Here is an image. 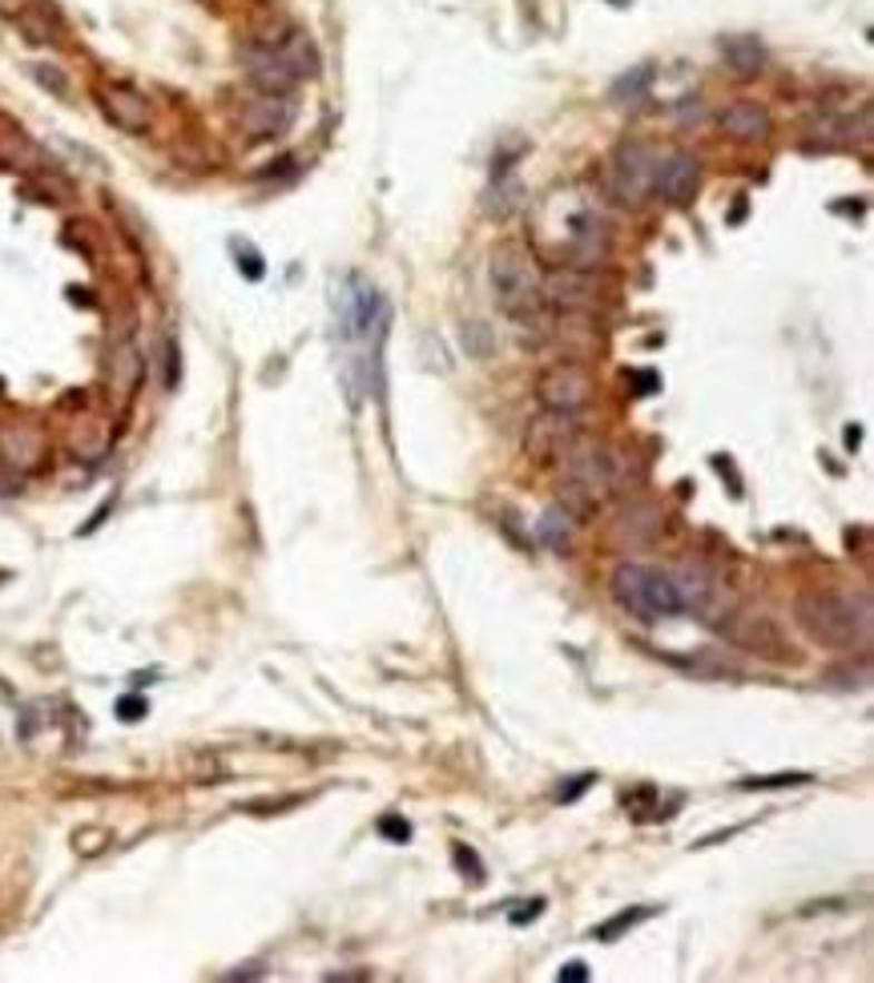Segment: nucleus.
Masks as SVG:
<instances>
[{
	"mask_svg": "<svg viewBox=\"0 0 874 983\" xmlns=\"http://www.w3.org/2000/svg\"><path fill=\"white\" fill-rule=\"evenodd\" d=\"M721 134H729L734 141H766L769 114L754 101H738V106L721 109Z\"/></svg>",
	"mask_w": 874,
	"mask_h": 983,
	"instance_id": "13",
	"label": "nucleus"
},
{
	"mask_svg": "<svg viewBox=\"0 0 874 983\" xmlns=\"http://www.w3.org/2000/svg\"><path fill=\"white\" fill-rule=\"evenodd\" d=\"M798 625L818 646H854L871 633V604L838 589H811L798 597Z\"/></svg>",
	"mask_w": 874,
	"mask_h": 983,
	"instance_id": "1",
	"label": "nucleus"
},
{
	"mask_svg": "<svg viewBox=\"0 0 874 983\" xmlns=\"http://www.w3.org/2000/svg\"><path fill=\"white\" fill-rule=\"evenodd\" d=\"M97 101H101V109H106L109 121H114L117 129H126V134H141V129L149 126L146 97L134 94V89H126V85H109V89H101V94H97Z\"/></svg>",
	"mask_w": 874,
	"mask_h": 983,
	"instance_id": "11",
	"label": "nucleus"
},
{
	"mask_svg": "<svg viewBox=\"0 0 874 983\" xmlns=\"http://www.w3.org/2000/svg\"><path fill=\"white\" fill-rule=\"evenodd\" d=\"M452 858H455V867H460V875L472 878V883H484V867H480V855H475L472 846L455 843L452 846Z\"/></svg>",
	"mask_w": 874,
	"mask_h": 983,
	"instance_id": "20",
	"label": "nucleus"
},
{
	"mask_svg": "<svg viewBox=\"0 0 874 983\" xmlns=\"http://www.w3.org/2000/svg\"><path fill=\"white\" fill-rule=\"evenodd\" d=\"M146 709L149 706L141 698H121V701H117V718H121V721H141V718H146Z\"/></svg>",
	"mask_w": 874,
	"mask_h": 983,
	"instance_id": "26",
	"label": "nucleus"
},
{
	"mask_svg": "<svg viewBox=\"0 0 874 983\" xmlns=\"http://www.w3.org/2000/svg\"><path fill=\"white\" fill-rule=\"evenodd\" d=\"M540 911H544V900H532V907H524V911H512V923H517V927H524L528 920H537Z\"/></svg>",
	"mask_w": 874,
	"mask_h": 983,
	"instance_id": "28",
	"label": "nucleus"
},
{
	"mask_svg": "<svg viewBox=\"0 0 874 983\" xmlns=\"http://www.w3.org/2000/svg\"><path fill=\"white\" fill-rule=\"evenodd\" d=\"M617 492V455L597 444H569L564 452V500L577 512L605 504Z\"/></svg>",
	"mask_w": 874,
	"mask_h": 983,
	"instance_id": "4",
	"label": "nucleus"
},
{
	"mask_svg": "<svg viewBox=\"0 0 874 983\" xmlns=\"http://www.w3.org/2000/svg\"><path fill=\"white\" fill-rule=\"evenodd\" d=\"M380 835H387L391 843H407L411 823H407V818H400V815H383L380 818Z\"/></svg>",
	"mask_w": 874,
	"mask_h": 983,
	"instance_id": "22",
	"label": "nucleus"
},
{
	"mask_svg": "<svg viewBox=\"0 0 874 983\" xmlns=\"http://www.w3.org/2000/svg\"><path fill=\"white\" fill-rule=\"evenodd\" d=\"M721 49H726L729 65H734V73H742V77H754L762 69V61H766L758 37H729Z\"/></svg>",
	"mask_w": 874,
	"mask_h": 983,
	"instance_id": "15",
	"label": "nucleus"
},
{
	"mask_svg": "<svg viewBox=\"0 0 874 983\" xmlns=\"http://www.w3.org/2000/svg\"><path fill=\"white\" fill-rule=\"evenodd\" d=\"M625 380L632 383V392L637 395H654L657 387H661V375H657V371H629Z\"/></svg>",
	"mask_w": 874,
	"mask_h": 983,
	"instance_id": "24",
	"label": "nucleus"
},
{
	"mask_svg": "<svg viewBox=\"0 0 874 983\" xmlns=\"http://www.w3.org/2000/svg\"><path fill=\"white\" fill-rule=\"evenodd\" d=\"M544 298L557 303L560 311H572V315H589V311H597V303H601L592 275L589 271H577V266H564L557 275H548Z\"/></svg>",
	"mask_w": 874,
	"mask_h": 983,
	"instance_id": "6",
	"label": "nucleus"
},
{
	"mask_svg": "<svg viewBox=\"0 0 874 983\" xmlns=\"http://www.w3.org/2000/svg\"><path fill=\"white\" fill-rule=\"evenodd\" d=\"M234 250H238V271H243L251 283H258V278L266 275V266H263V258H258V250H254V246H246V243H234Z\"/></svg>",
	"mask_w": 874,
	"mask_h": 983,
	"instance_id": "21",
	"label": "nucleus"
},
{
	"mask_svg": "<svg viewBox=\"0 0 874 983\" xmlns=\"http://www.w3.org/2000/svg\"><path fill=\"white\" fill-rule=\"evenodd\" d=\"M492 291L495 307L512 323H532L544 307V278H540L532 254L520 246H500L492 258Z\"/></svg>",
	"mask_w": 874,
	"mask_h": 983,
	"instance_id": "2",
	"label": "nucleus"
},
{
	"mask_svg": "<svg viewBox=\"0 0 874 983\" xmlns=\"http://www.w3.org/2000/svg\"><path fill=\"white\" fill-rule=\"evenodd\" d=\"M592 783H597V774H580L577 783H569V786H560V803H564V806H569V803H577L580 794L589 790V786H592Z\"/></svg>",
	"mask_w": 874,
	"mask_h": 983,
	"instance_id": "25",
	"label": "nucleus"
},
{
	"mask_svg": "<svg viewBox=\"0 0 874 983\" xmlns=\"http://www.w3.org/2000/svg\"><path fill=\"white\" fill-rule=\"evenodd\" d=\"M697 186H701V166H697L694 154H674V158L665 161V166H657V174H654L657 198H665L669 206L694 201Z\"/></svg>",
	"mask_w": 874,
	"mask_h": 983,
	"instance_id": "8",
	"label": "nucleus"
},
{
	"mask_svg": "<svg viewBox=\"0 0 874 983\" xmlns=\"http://www.w3.org/2000/svg\"><path fill=\"white\" fill-rule=\"evenodd\" d=\"M0 581H4V572H0Z\"/></svg>",
	"mask_w": 874,
	"mask_h": 983,
	"instance_id": "29",
	"label": "nucleus"
},
{
	"mask_svg": "<svg viewBox=\"0 0 874 983\" xmlns=\"http://www.w3.org/2000/svg\"><path fill=\"white\" fill-rule=\"evenodd\" d=\"M814 774H802V770H794V774H774V778H746V790H782V786H806L811 783Z\"/></svg>",
	"mask_w": 874,
	"mask_h": 983,
	"instance_id": "19",
	"label": "nucleus"
},
{
	"mask_svg": "<svg viewBox=\"0 0 874 983\" xmlns=\"http://www.w3.org/2000/svg\"><path fill=\"white\" fill-rule=\"evenodd\" d=\"M649 915H654V907H629V911H617V915H612L609 923H601V927L592 931V935H597V940H605V943H612V940H621L625 931H632V927H637V923L649 920Z\"/></svg>",
	"mask_w": 874,
	"mask_h": 983,
	"instance_id": "17",
	"label": "nucleus"
},
{
	"mask_svg": "<svg viewBox=\"0 0 874 983\" xmlns=\"http://www.w3.org/2000/svg\"><path fill=\"white\" fill-rule=\"evenodd\" d=\"M291 121H295V101L286 94H263L243 109V126L251 129L254 138L283 134V129H291Z\"/></svg>",
	"mask_w": 874,
	"mask_h": 983,
	"instance_id": "10",
	"label": "nucleus"
},
{
	"mask_svg": "<svg viewBox=\"0 0 874 983\" xmlns=\"http://www.w3.org/2000/svg\"><path fill=\"white\" fill-rule=\"evenodd\" d=\"M246 77H251L263 94H291L298 85L295 69L283 61L278 49H251V53H246Z\"/></svg>",
	"mask_w": 874,
	"mask_h": 983,
	"instance_id": "12",
	"label": "nucleus"
},
{
	"mask_svg": "<svg viewBox=\"0 0 874 983\" xmlns=\"http://www.w3.org/2000/svg\"><path fill=\"white\" fill-rule=\"evenodd\" d=\"M661 161L654 158V149L632 141L617 154V190H621L625 201H641L645 194L654 190V174Z\"/></svg>",
	"mask_w": 874,
	"mask_h": 983,
	"instance_id": "7",
	"label": "nucleus"
},
{
	"mask_svg": "<svg viewBox=\"0 0 874 983\" xmlns=\"http://www.w3.org/2000/svg\"><path fill=\"white\" fill-rule=\"evenodd\" d=\"M540 403L557 415H577L592 403V375L580 363H560V367L544 371L537 387Z\"/></svg>",
	"mask_w": 874,
	"mask_h": 983,
	"instance_id": "5",
	"label": "nucleus"
},
{
	"mask_svg": "<svg viewBox=\"0 0 874 983\" xmlns=\"http://www.w3.org/2000/svg\"><path fill=\"white\" fill-rule=\"evenodd\" d=\"M540 540H544L548 549H569V524H564V512H560V508L544 512V520H540Z\"/></svg>",
	"mask_w": 874,
	"mask_h": 983,
	"instance_id": "18",
	"label": "nucleus"
},
{
	"mask_svg": "<svg viewBox=\"0 0 874 983\" xmlns=\"http://www.w3.org/2000/svg\"><path fill=\"white\" fill-rule=\"evenodd\" d=\"M278 53H283V61L295 69V77L303 81V77H315L318 73V49L311 41H306L303 32H295V37H286L283 45H278Z\"/></svg>",
	"mask_w": 874,
	"mask_h": 983,
	"instance_id": "14",
	"label": "nucleus"
},
{
	"mask_svg": "<svg viewBox=\"0 0 874 983\" xmlns=\"http://www.w3.org/2000/svg\"><path fill=\"white\" fill-rule=\"evenodd\" d=\"M32 77H37V81H41V85H49V89H53L57 97L69 94V81H65V77L57 73L53 65H32Z\"/></svg>",
	"mask_w": 874,
	"mask_h": 983,
	"instance_id": "23",
	"label": "nucleus"
},
{
	"mask_svg": "<svg viewBox=\"0 0 874 983\" xmlns=\"http://www.w3.org/2000/svg\"><path fill=\"white\" fill-rule=\"evenodd\" d=\"M612 597L621 609H629L641 621H665V617H681V592L677 581H669L665 572L641 569V564H621L612 572Z\"/></svg>",
	"mask_w": 874,
	"mask_h": 983,
	"instance_id": "3",
	"label": "nucleus"
},
{
	"mask_svg": "<svg viewBox=\"0 0 874 983\" xmlns=\"http://www.w3.org/2000/svg\"><path fill=\"white\" fill-rule=\"evenodd\" d=\"M609 254V226L597 214H577L569 226V258L577 271H592Z\"/></svg>",
	"mask_w": 874,
	"mask_h": 983,
	"instance_id": "9",
	"label": "nucleus"
},
{
	"mask_svg": "<svg viewBox=\"0 0 874 983\" xmlns=\"http://www.w3.org/2000/svg\"><path fill=\"white\" fill-rule=\"evenodd\" d=\"M560 983H585L589 980V967H585V963H564V967H560V975H557Z\"/></svg>",
	"mask_w": 874,
	"mask_h": 983,
	"instance_id": "27",
	"label": "nucleus"
},
{
	"mask_svg": "<svg viewBox=\"0 0 874 983\" xmlns=\"http://www.w3.org/2000/svg\"><path fill=\"white\" fill-rule=\"evenodd\" d=\"M654 85V65H637L625 77H617V85L609 89L612 101H632V97H645V89Z\"/></svg>",
	"mask_w": 874,
	"mask_h": 983,
	"instance_id": "16",
	"label": "nucleus"
}]
</instances>
